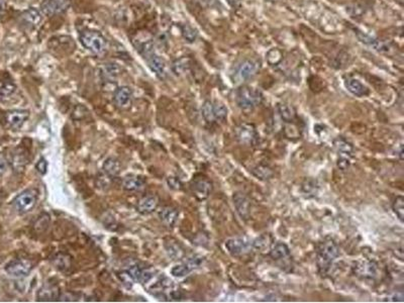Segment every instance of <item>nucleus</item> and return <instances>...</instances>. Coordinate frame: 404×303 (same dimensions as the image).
<instances>
[{
    "instance_id": "nucleus-28",
    "label": "nucleus",
    "mask_w": 404,
    "mask_h": 303,
    "mask_svg": "<svg viewBox=\"0 0 404 303\" xmlns=\"http://www.w3.org/2000/svg\"><path fill=\"white\" fill-rule=\"evenodd\" d=\"M278 112L280 118L285 121V122H292L295 120L296 112L294 108L286 103H281L278 105Z\"/></svg>"
},
{
    "instance_id": "nucleus-31",
    "label": "nucleus",
    "mask_w": 404,
    "mask_h": 303,
    "mask_svg": "<svg viewBox=\"0 0 404 303\" xmlns=\"http://www.w3.org/2000/svg\"><path fill=\"white\" fill-rule=\"evenodd\" d=\"M202 117L204 121L208 123H214L216 121L215 118V110H214V103L210 101H205L201 108Z\"/></svg>"
},
{
    "instance_id": "nucleus-48",
    "label": "nucleus",
    "mask_w": 404,
    "mask_h": 303,
    "mask_svg": "<svg viewBox=\"0 0 404 303\" xmlns=\"http://www.w3.org/2000/svg\"><path fill=\"white\" fill-rule=\"evenodd\" d=\"M5 171H6V163L2 158H0V176H2L5 173Z\"/></svg>"
},
{
    "instance_id": "nucleus-19",
    "label": "nucleus",
    "mask_w": 404,
    "mask_h": 303,
    "mask_svg": "<svg viewBox=\"0 0 404 303\" xmlns=\"http://www.w3.org/2000/svg\"><path fill=\"white\" fill-rule=\"evenodd\" d=\"M148 64L151 70L155 73L159 78H164L166 75V65L164 60L161 58L160 56H157L155 54L151 55L148 58Z\"/></svg>"
},
{
    "instance_id": "nucleus-8",
    "label": "nucleus",
    "mask_w": 404,
    "mask_h": 303,
    "mask_svg": "<svg viewBox=\"0 0 404 303\" xmlns=\"http://www.w3.org/2000/svg\"><path fill=\"white\" fill-rule=\"evenodd\" d=\"M224 248L232 256H242L252 249V243L245 238H232L225 241Z\"/></svg>"
},
{
    "instance_id": "nucleus-18",
    "label": "nucleus",
    "mask_w": 404,
    "mask_h": 303,
    "mask_svg": "<svg viewBox=\"0 0 404 303\" xmlns=\"http://www.w3.org/2000/svg\"><path fill=\"white\" fill-rule=\"evenodd\" d=\"M234 203L240 216L244 219H248L249 216V207H251L249 199L242 193H236L234 195Z\"/></svg>"
},
{
    "instance_id": "nucleus-4",
    "label": "nucleus",
    "mask_w": 404,
    "mask_h": 303,
    "mask_svg": "<svg viewBox=\"0 0 404 303\" xmlns=\"http://www.w3.org/2000/svg\"><path fill=\"white\" fill-rule=\"evenodd\" d=\"M37 202V195L34 190L29 189L18 194L13 200V207L19 214H26L31 212Z\"/></svg>"
},
{
    "instance_id": "nucleus-29",
    "label": "nucleus",
    "mask_w": 404,
    "mask_h": 303,
    "mask_svg": "<svg viewBox=\"0 0 404 303\" xmlns=\"http://www.w3.org/2000/svg\"><path fill=\"white\" fill-rule=\"evenodd\" d=\"M53 264L59 271L67 272L71 268V258L65 254H58L54 258Z\"/></svg>"
},
{
    "instance_id": "nucleus-22",
    "label": "nucleus",
    "mask_w": 404,
    "mask_h": 303,
    "mask_svg": "<svg viewBox=\"0 0 404 303\" xmlns=\"http://www.w3.org/2000/svg\"><path fill=\"white\" fill-rule=\"evenodd\" d=\"M145 186V180L139 176H127L123 180V188L125 191H139Z\"/></svg>"
},
{
    "instance_id": "nucleus-17",
    "label": "nucleus",
    "mask_w": 404,
    "mask_h": 303,
    "mask_svg": "<svg viewBox=\"0 0 404 303\" xmlns=\"http://www.w3.org/2000/svg\"><path fill=\"white\" fill-rule=\"evenodd\" d=\"M159 217L161 219V221L168 227H173L175 225L177 219H178V215L179 212L174 207H162L161 210L159 211Z\"/></svg>"
},
{
    "instance_id": "nucleus-15",
    "label": "nucleus",
    "mask_w": 404,
    "mask_h": 303,
    "mask_svg": "<svg viewBox=\"0 0 404 303\" xmlns=\"http://www.w3.org/2000/svg\"><path fill=\"white\" fill-rule=\"evenodd\" d=\"M22 23L28 28H35L43 21V12L34 7L29 8L21 15Z\"/></svg>"
},
{
    "instance_id": "nucleus-16",
    "label": "nucleus",
    "mask_w": 404,
    "mask_h": 303,
    "mask_svg": "<svg viewBox=\"0 0 404 303\" xmlns=\"http://www.w3.org/2000/svg\"><path fill=\"white\" fill-rule=\"evenodd\" d=\"M158 198L155 196H145L137 203V211L141 214H150L157 210Z\"/></svg>"
},
{
    "instance_id": "nucleus-45",
    "label": "nucleus",
    "mask_w": 404,
    "mask_h": 303,
    "mask_svg": "<svg viewBox=\"0 0 404 303\" xmlns=\"http://www.w3.org/2000/svg\"><path fill=\"white\" fill-rule=\"evenodd\" d=\"M127 271H128V273L130 274V276L132 277V279L134 281H139L140 280L142 270L139 268V266H137V265H133V266H131Z\"/></svg>"
},
{
    "instance_id": "nucleus-37",
    "label": "nucleus",
    "mask_w": 404,
    "mask_h": 303,
    "mask_svg": "<svg viewBox=\"0 0 404 303\" xmlns=\"http://www.w3.org/2000/svg\"><path fill=\"white\" fill-rule=\"evenodd\" d=\"M50 216L46 213L38 217L34 223V230L36 233H44L49 226Z\"/></svg>"
},
{
    "instance_id": "nucleus-26",
    "label": "nucleus",
    "mask_w": 404,
    "mask_h": 303,
    "mask_svg": "<svg viewBox=\"0 0 404 303\" xmlns=\"http://www.w3.org/2000/svg\"><path fill=\"white\" fill-rule=\"evenodd\" d=\"M335 146L338 150L339 157H345V158H352L353 156V146L343 139H337L335 141Z\"/></svg>"
},
{
    "instance_id": "nucleus-7",
    "label": "nucleus",
    "mask_w": 404,
    "mask_h": 303,
    "mask_svg": "<svg viewBox=\"0 0 404 303\" xmlns=\"http://www.w3.org/2000/svg\"><path fill=\"white\" fill-rule=\"evenodd\" d=\"M353 271L357 276L369 280L375 279L379 273L377 263L370 260H362L356 262L353 266Z\"/></svg>"
},
{
    "instance_id": "nucleus-47",
    "label": "nucleus",
    "mask_w": 404,
    "mask_h": 303,
    "mask_svg": "<svg viewBox=\"0 0 404 303\" xmlns=\"http://www.w3.org/2000/svg\"><path fill=\"white\" fill-rule=\"evenodd\" d=\"M226 2L233 8H238L241 5L242 0H226Z\"/></svg>"
},
{
    "instance_id": "nucleus-39",
    "label": "nucleus",
    "mask_w": 404,
    "mask_h": 303,
    "mask_svg": "<svg viewBox=\"0 0 404 303\" xmlns=\"http://www.w3.org/2000/svg\"><path fill=\"white\" fill-rule=\"evenodd\" d=\"M182 35L187 42L193 43L196 40L197 32L193 28L190 27L189 25H183L182 26Z\"/></svg>"
},
{
    "instance_id": "nucleus-13",
    "label": "nucleus",
    "mask_w": 404,
    "mask_h": 303,
    "mask_svg": "<svg viewBox=\"0 0 404 303\" xmlns=\"http://www.w3.org/2000/svg\"><path fill=\"white\" fill-rule=\"evenodd\" d=\"M191 189L199 200H203L209 196L213 190V184L206 178H196L192 181Z\"/></svg>"
},
{
    "instance_id": "nucleus-24",
    "label": "nucleus",
    "mask_w": 404,
    "mask_h": 303,
    "mask_svg": "<svg viewBox=\"0 0 404 303\" xmlns=\"http://www.w3.org/2000/svg\"><path fill=\"white\" fill-rule=\"evenodd\" d=\"M358 37L360 39V41L362 43H364L365 45H367L369 47H371L372 49H374L375 51L378 52H387L389 49V47L381 41H378L376 39H373V37L367 35V34H364L362 32H358Z\"/></svg>"
},
{
    "instance_id": "nucleus-46",
    "label": "nucleus",
    "mask_w": 404,
    "mask_h": 303,
    "mask_svg": "<svg viewBox=\"0 0 404 303\" xmlns=\"http://www.w3.org/2000/svg\"><path fill=\"white\" fill-rule=\"evenodd\" d=\"M152 273L150 272V271H147V270H145V271H142L141 272V276H140V282H142L143 284H146L148 281H150L151 279H152Z\"/></svg>"
},
{
    "instance_id": "nucleus-23",
    "label": "nucleus",
    "mask_w": 404,
    "mask_h": 303,
    "mask_svg": "<svg viewBox=\"0 0 404 303\" xmlns=\"http://www.w3.org/2000/svg\"><path fill=\"white\" fill-rule=\"evenodd\" d=\"M269 254H270V257L274 261H280L290 256V249L288 248V245L284 242H277L273 244V247L271 248Z\"/></svg>"
},
{
    "instance_id": "nucleus-9",
    "label": "nucleus",
    "mask_w": 404,
    "mask_h": 303,
    "mask_svg": "<svg viewBox=\"0 0 404 303\" xmlns=\"http://www.w3.org/2000/svg\"><path fill=\"white\" fill-rule=\"evenodd\" d=\"M32 265L26 259H15L10 261L5 266V272L16 278L26 277L31 271Z\"/></svg>"
},
{
    "instance_id": "nucleus-27",
    "label": "nucleus",
    "mask_w": 404,
    "mask_h": 303,
    "mask_svg": "<svg viewBox=\"0 0 404 303\" xmlns=\"http://www.w3.org/2000/svg\"><path fill=\"white\" fill-rule=\"evenodd\" d=\"M59 288L54 285L44 286L37 293L38 300H54L59 298Z\"/></svg>"
},
{
    "instance_id": "nucleus-43",
    "label": "nucleus",
    "mask_w": 404,
    "mask_h": 303,
    "mask_svg": "<svg viewBox=\"0 0 404 303\" xmlns=\"http://www.w3.org/2000/svg\"><path fill=\"white\" fill-rule=\"evenodd\" d=\"M167 182H168L169 187L173 189V190H180V189L182 188V183L177 177H169Z\"/></svg>"
},
{
    "instance_id": "nucleus-12",
    "label": "nucleus",
    "mask_w": 404,
    "mask_h": 303,
    "mask_svg": "<svg viewBox=\"0 0 404 303\" xmlns=\"http://www.w3.org/2000/svg\"><path fill=\"white\" fill-rule=\"evenodd\" d=\"M69 6V0H44L41 4V11L45 15L53 16L65 12Z\"/></svg>"
},
{
    "instance_id": "nucleus-20",
    "label": "nucleus",
    "mask_w": 404,
    "mask_h": 303,
    "mask_svg": "<svg viewBox=\"0 0 404 303\" xmlns=\"http://www.w3.org/2000/svg\"><path fill=\"white\" fill-rule=\"evenodd\" d=\"M272 247H273V238L271 235H269V234H264L260 236L252 242V248L261 253L270 252Z\"/></svg>"
},
{
    "instance_id": "nucleus-38",
    "label": "nucleus",
    "mask_w": 404,
    "mask_h": 303,
    "mask_svg": "<svg viewBox=\"0 0 404 303\" xmlns=\"http://www.w3.org/2000/svg\"><path fill=\"white\" fill-rule=\"evenodd\" d=\"M282 59L283 55L278 49H272L267 54V61L270 65H277L282 61Z\"/></svg>"
},
{
    "instance_id": "nucleus-5",
    "label": "nucleus",
    "mask_w": 404,
    "mask_h": 303,
    "mask_svg": "<svg viewBox=\"0 0 404 303\" xmlns=\"http://www.w3.org/2000/svg\"><path fill=\"white\" fill-rule=\"evenodd\" d=\"M260 69V63L256 60H246L238 66L233 75L235 83H242L252 78Z\"/></svg>"
},
{
    "instance_id": "nucleus-32",
    "label": "nucleus",
    "mask_w": 404,
    "mask_h": 303,
    "mask_svg": "<svg viewBox=\"0 0 404 303\" xmlns=\"http://www.w3.org/2000/svg\"><path fill=\"white\" fill-rule=\"evenodd\" d=\"M189 66H190V60L186 58V57H183V58H180L173 63L172 70L176 75H181L188 70Z\"/></svg>"
},
{
    "instance_id": "nucleus-33",
    "label": "nucleus",
    "mask_w": 404,
    "mask_h": 303,
    "mask_svg": "<svg viewBox=\"0 0 404 303\" xmlns=\"http://www.w3.org/2000/svg\"><path fill=\"white\" fill-rule=\"evenodd\" d=\"M166 250H167L169 256L171 258H173V260H179L183 256L182 249L179 247V244L176 243L175 242H168L166 244Z\"/></svg>"
},
{
    "instance_id": "nucleus-11",
    "label": "nucleus",
    "mask_w": 404,
    "mask_h": 303,
    "mask_svg": "<svg viewBox=\"0 0 404 303\" xmlns=\"http://www.w3.org/2000/svg\"><path fill=\"white\" fill-rule=\"evenodd\" d=\"M203 263V258L195 256L191 259H188L185 263L176 265V266L173 267L171 269V274L175 277L181 278L186 275H188L192 270L197 269L198 267L201 266V264Z\"/></svg>"
},
{
    "instance_id": "nucleus-2",
    "label": "nucleus",
    "mask_w": 404,
    "mask_h": 303,
    "mask_svg": "<svg viewBox=\"0 0 404 303\" xmlns=\"http://www.w3.org/2000/svg\"><path fill=\"white\" fill-rule=\"evenodd\" d=\"M237 103L243 110L249 111L257 107L263 100V94L259 89L244 86L237 92Z\"/></svg>"
},
{
    "instance_id": "nucleus-1",
    "label": "nucleus",
    "mask_w": 404,
    "mask_h": 303,
    "mask_svg": "<svg viewBox=\"0 0 404 303\" xmlns=\"http://www.w3.org/2000/svg\"><path fill=\"white\" fill-rule=\"evenodd\" d=\"M339 254V247L333 240H324L319 243L316 263L320 274H325L330 270L333 262L338 258Z\"/></svg>"
},
{
    "instance_id": "nucleus-6",
    "label": "nucleus",
    "mask_w": 404,
    "mask_h": 303,
    "mask_svg": "<svg viewBox=\"0 0 404 303\" xmlns=\"http://www.w3.org/2000/svg\"><path fill=\"white\" fill-rule=\"evenodd\" d=\"M236 136L240 144L249 147L256 146L259 143L260 138L255 125L252 123H243L239 125L236 129Z\"/></svg>"
},
{
    "instance_id": "nucleus-14",
    "label": "nucleus",
    "mask_w": 404,
    "mask_h": 303,
    "mask_svg": "<svg viewBox=\"0 0 404 303\" xmlns=\"http://www.w3.org/2000/svg\"><path fill=\"white\" fill-rule=\"evenodd\" d=\"M131 99H132V91L129 87L122 86L115 90L114 95H113V100H114L115 105H117L119 108H122V109L128 108L131 104Z\"/></svg>"
},
{
    "instance_id": "nucleus-41",
    "label": "nucleus",
    "mask_w": 404,
    "mask_h": 303,
    "mask_svg": "<svg viewBox=\"0 0 404 303\" xmlns=\"http://www.w3.org/2000/svg\"><path fill=\"white\" fill-rule=\"evenodd\" d=\"M15 91V85L11 82H6L2 84V86L0 87V96L1 97H7L10 96L12 93Z\"/></svg>"
},
{
    "instance_id": "nucleus-42",
    "label": "nucleus",
    "mask_w": 404,
    "mask_h": 303,
    "mask_svg": "<svg viewBox=\"0 0 404 303\" xmlns=\"http://www.w3.org/2000/svg\"><path fill=\"white\" fill-rule=\"evenodd\" d=\"M35 169L36 171L40 173L41 175H45L47 173V170H48V162L45 158H41L40 161H38L35 165Z\"/></svg>"
},
{
    "instance_id": "nucleus-21",
    "label": "nucleus",
    "mask_w": 404,
    "mask_h": 303,
    "mask_svg": "<svg viewBox=\"0 0 404 303\" xmlns=\"http://www.w3.org/2000/svg\"><path fill=\"white\" fill-rule=\"evenodd\" d=\"M344 85L345 87H347V89L353 94V95L358 96V97L366 96L369 93V90L366 86L362 84L359 80L354 79V78H349L345 80Z\"/></svg>"
},
{
    "instance_id": "nucleus-30",
    "label": "nucleus",
    "mask_w": 404,
    "mask_h": 303,
    "mask_svg": "<svg viewBox=\"0 0 404 303\" xmlns=\"http://www.w3.org/2000/svg\"><path fill=\"white\" fill-rule=\"evenodd\" d=\"M121 72V68L114 63H108V64H104V66L102 67V75L103 77L107 78V79H115L120 75Z\"/></svg>"
},
{
    "instance_id": "nucleus-35",
    "label": "nucleus",
    "mask_w": 404,
    "mask_h": 303,
    "mask_svg": "<svg viewBox=\"0 0 404 303\" xmlns=\"http://www.w3.org/2000/svg\"><path fill=\"white\" fill-rule=\"evenodd\" d=\"M253 174L258 178V179H261V180H266V179H269L270 178L271 176H272V170L269 168V167H267V166H258L257 168H255L254 170H253Z\"/></svg>"
},
{
    "instance_id": "nucleus-3",
    "label": "nucleus",
    "mask_w": 404,
    "mask_h": 303,
    "mask_svg": "<svg viewBox=\"0 0 404 303\" xmlns=\"http://www.w3.org/2000/svg\"><path fill=\"white\" fill-rule=\"evenodd\" d=\"M80 43L88 51L94 54H100L105 51L107 42L105 37L96 30H85L80 34Z\"/></svg>"
},
{
    "instance_id": "nucleus-49",
    "label": "nucleus",
    "mask_w": 404,
    "mask_h": 303,
    "mask_svg": "<svg viewBox=\"0 0 404 303\" xmlns=\"http://www.w3.org/2000/svg\"><path fill=\"white\" fill-rule=\"evenodd\" d=\"M209 1H210V0H200V2L203 3V4H207V3H209Z\"/></svg>"
},
{
    "instance_id": "nucleus-40",
    "label": "nucleus",
    "mask_w": 404,
    "mask_h": 303,
    "mask_svg": "<svg viewBox=\"0 0 404 303\" xmlns=\"http://www.w3.org/2000/svg\"><path fill=\"white\" fill-rule=\"evenodd\" d=\"M118 277L120 278V280L122 281V283L124 284V286L125 288L130 289V288L132 287L133 283H134V280L132 279V277L130 276V274L128 273V271L120 272V273L118 274Z\"/></svg>"
},
{
    "instance_id": "nucleus-44",
    "label": "nucleus",
    "mask_w": 404,
    "mask_h": 303,
    "mask_svg": "<svg viewBox=\"0 0 404 303\" xmlns=\"http://www.w3.org/2000/svg\"><path fill=\"white\" fill-rule=\"evenodd\" d=\"M351 165V159L350 158H345V157H339L338 159V167L339 169L342 170H347Z\"/></svg>"
},
{
    "instance_id": "nucleus-10",
    "label": "nucleus",
    "mask_w": 404,
    "mask_h": 303,
    "mask_svg": "<svg viewBox=\"0 0 404 303\" xmlns=\"http://www.w3.org/2000/svg\"><path fill=\"white\" fill-rule=\"evenodd\" d=\"M30 118V111L15 109L5 113V122L7 126L13 130L21 129L25 122Z\"/></svg>"
},
{
    "instance_id": "nucleus-36",
    "label": "nucleus",
    "mask_w": 404,
    "mask_h": 303,
    "mask_svg": "<svg viewBox=\"0 0 404 303\" xmlns=\"http://www.w3.org/2000/svg\"><path fill=\"white\" fill-rule=\"evenodd\" d=\"M393 211L399 220L402 222L404 218V198L402 196H397L393 202Z\"/></svg>"
},
{
    "instance_id": "nucleus-34",
    "label": "nucleus",
    "mask_w": 404,
    "mask_h": 303,
    "mask_svg": "<svg viewBox=\"0 0 404 303\" xmlns=\"http://www.w3.org/2000/svg\"><path fill=\"white\" fill-rule=\"evenodd\" d=\"M214 110H215V118L216 121H224L227 118V108L223 103L217 102L214 104Z\"/></svg>"
},
{
    "instance_id": "nucleus-25",
    "label": "nucleus",
    "mask_w": 404,
    "mask_h": 303,
    "mask_svg": "<svg viewBox=\"0 0 404 303\" xmlns=\"http://www.w3.org/2000/svg\"><path fill=\"white\" fill-rule=\"evenodd\" d=\"M103 171L108 177L118 176L121 172V163L114 158H108L103 164Z\"/></svg>"
}]
</instances>
